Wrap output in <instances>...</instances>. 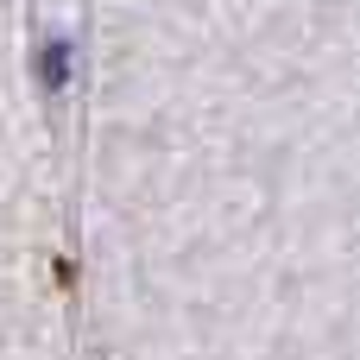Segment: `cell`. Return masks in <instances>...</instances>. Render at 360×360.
Here are the masks:
<instances>
[{"mask_svg":"<svg viewBox=\"0 0 360 360\" xmlns=\"http://www.w3.org/2000/svg\"><path fill=\"white\" fill-rule=\"evenodd\" d=\"M38 82H44V89H63V82H70V38H51V44L38 51Z\"/></svg>","mask_w":360,"mask_h":360,"instance_id":"obj_1","label":"cell"}]
</instances>
